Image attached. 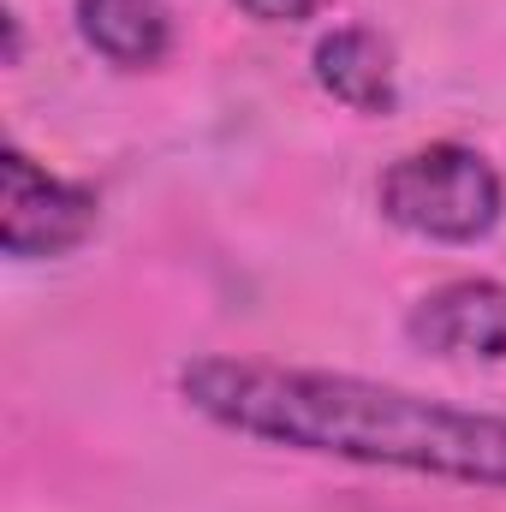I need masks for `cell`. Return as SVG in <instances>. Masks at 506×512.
Segmentation results:
<instances>
[{
	"instance_id": "6da1fadb",
	"label": "cell",
	"mask_w": 506,
	"mask_h": 512,
	"mask_svg": "<svg viewBox=\"0 0 506 512\" xmlns=\"http://www.w3.org/2000/svg\"><path fill=\"white\" fill-rule=\"evenodd\" d=\"M179 399L203 423L262 447L506 495L501 411H465L346 370H304L227 352L179 364Z\"/></svg>"
},
{
	"instance_id": "7a4b0ae2",
	"label": "cell",
	"mask_w": 506,
	"mask_h": 512,
	"mask_svg": "<svg viewBox=\"0 0 506 512\" xmlns=\"http://www.w3.org/2000/svg\"><path fill=\"white\" fill-rule=\"evenodd\" d=\"M381 215L429 245H477L501 227L506 215V185L495 161L471 143H423L405 149L376 185Z\"/></svg>"
},
{
	"instance_id": "3957f363",
	"label": "cell",
	"mask_w": 506,
	"mask_h": 512,
	"mask_svg": "<svg viewBox=\"0 0 506 512\" xmlns=\"http://www.w3.org/2000/svg\"><path fill=\"white\" fill-rule=\"evenodd\" d=\"M102 221L90 185H72L30 161L24 149L0 155V251L12 262H54L72 256Z\"/></svg>"
},
{
	"instance_id": "277c9868",
	"label": "cell",
	"mask_w": 506,
	"mask_h": 512,
	"mask_svg": "<svg viewBox=\"0 0 506 512\" xmlns=\"http://www.w3.org/2000/svg\"><path fill=\"white\" fill-rule=\"evenodd\" d=\"M405 340L435 358L506 364V280H447L423 292L405 316Z\"/></svg>"
},
{
	"instance_id": "5b68a950",
	"label": "cell",
	"mask_w": 506,
	"mask_h": 512,
	"mask_svg": "<svg viewBox=\"0 0 506 512\" xmlns=\"http://www.w3.org/2000/svg\"><path fill=\"white\" fill-rule=\"evenodd\" d=\"M310 78L322 96H334L352 114H393L399 108V72H393V48L381 42L370 24H340L322 30L310 48Z\"/></svg>"
},
{
	"instance_id": "8992f818",
	"label": "cell",
	"mask_w": 506,
	"mask_h": 512,
	"mask_svg": "<svg viewBox=\"0 0 506 512\" xmlns=\"http://www.w3.org/2000/svg\"><path fill=\"white\" fill-rule=\"evenodd\" d=\"M72 18L84 48H96L120 72H149L173 48V18L161 0H78Z\"/></svg>"
},
{
	"instance_id": "52a82bcc",
	"label": "cell",
	"mask_w": 506,
	"mask_h": 512,
	"mask_svg": "<svg viewBox=\"0 0 506 512\" xmlns=\"http://www.w3.org/2000/svg\"><path fill=\"white\" fill-rule=\"evenodd\" d=\"M322 0H239V12L256 24H304Z\"/></svg>"
},
{
	"instance_id": "ba28073f",
	"label": "cell",
	"mask_w": 506,
	"mask_h": 512,
	"mask_svg": "<svg viewBox=\"0 0 506 512\" xmlns=\"http://www.w3.org/2000/svg\"><path fill=\"white\" fill-rule=\"evenodd\" d=\"M18 54H24V18L6 12V66H18Z\"/></svg>"
}]
</instances>
